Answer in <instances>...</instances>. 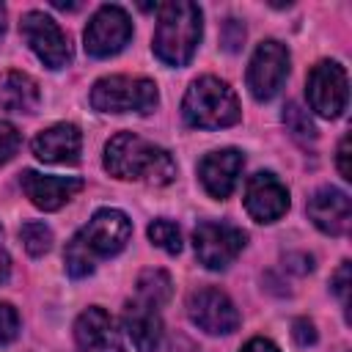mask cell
<instances>
[{
	"label": "cell",
	"mask_w": 352,
	"mask_h": 352,
	"mask_svg": "<svg viewBox=\"0 0 352 352\" xmlns=\"http://www.w3.org/2000/svg\"><path fill=\"white\" fill-rule=\"evenodd\" d=\"M19 33L28 41V47L41 58L44 66L60 69L69 63V58H72L69 38L58 28V22L52 16H47L44 11H28L19 22Z\"/></svg>",
	"instance_id": "obj_8"
},
{
	"label": "cell",
	"mask_w": 352,
	"mask_h": 352,
	"mask_svg": "<svg viewBox=\"0 0 352 352\" xmlns=\"http://www.w3.org/2000/svg\"><path fill=\"white\" fill-rule=\"evenodd\" d=\"M242 162L245 160L236 148H220V151L206 154L198 165V176H201V184L206 187V192L212 198H228L236 184V176L242 170Z\"/></svg>",
	"instance_id": "obj_16"
},
{
	"label": "cell",
	"mask_w": 352,
	"mask_h": 352,
	"mask_svg": "<svg viewBox=\"0 0 352 352\" xmlns=\"http://www.w3.org/2000/svg\"><path fill=\"white\" fill-rule=\"evenodd\" d=\"M22 190L33 201V206H38L44 212H55L82 190V179H77V176H44L36 170H25L22 173Z\"/></svg>",
	"instance_id": "obj_13"
},
{
	"label": "cell",
	"mask_w": 352,
	"mask_h": 352,
	"mask_svg": "<svg viewBox=\"0 0 352 352\" xmlns=\"http://www.w3.org/2000/svg\"><path fill=\"white\" fill-rule=\"evenodd\" d=\"M8 275H11V258H8V253L0 248V283H6Z\"/></svg>",
	"instance_id": "obj_30"
},
{
	"label": "cell",
	"mask_w": 352,
	"mask_h": 352,
	"mask_svg": "<svg viewBox=\"0 0 352 352\" xmlns=\"http://www.w3.org/2000/svg\"><path fill=\"white\" fill-rule=\"evenodd\" d=\"M132 236V223L118 209H99L85 228H80L66 245V270L72 278H85L94 272L96 258H107L124 250Z\"/></svg>",
	"instance_id": "obj_1"
},
{
	"label": "cell",
	"mask_w": 352,
	"mask_h": 352,
	"mask_svg": "<svg viewBox=\"0 0 352 352\" xmlns=\"http://www.w3.org/2000/svg\"><path fill=\"white\" fill-rule=\"evenodd\" d=\"M308 217L314 220V226L330 236H341L349 231V220H352V206H349V195L338 187H322L311 195L308 201Z\"/></svg>",
	"instance_id": "obj_14"
},
{
	"label": "cell",
	"mask_w": 352,
	"mask_h": 352,
	"mask_svg": "<svg viewBox=\"0 0 352 352\" xmlns=\"http://www.w3.org/2000/svg\"><path fill=\"white\" fill-rule=\"evenodd\" d=\"M239 352H280L270 338H250Z\"/></svg>",
	"instance_id": "obj_29"
},
{
	"label": "cell",
	"mask_w": 352,
	"mask_h": 352,
	"mask_svg": "<svg viewBox=\"0 0 352 352\" xmlns=\"http://www.w3.org/2000/svg\"><path fill=\"white\" fill-rule=\"evenodd\" d=\"M333 289H336V294L341 297V302L346 305V289H349V261H344V264L338 267V272L333 275Z\"/></svg>",
	"instance_id": "obj_27"
},
{
	"label": "cell",
	"mask_w": 352,
	"mask_h": 352,
	"mask_svg": "<svg viewBox=\"0 0 352 352\" xmlns=\"http://www.w3.org/2000/svg\"><path fill=\"white\" fill-rule=\"evenodd\" d=\"M283 121H286L289 132H292L297 140H314V138H316V126H314L311 116H308L297 102H289V104H286Z\"/></svg>",
	"instance_id": "obj_23"
},
{
	"label": "cell",
	"mask_w": 352,
	"mask_h": 352,
	"mask_svg": "<svg viewBox=\"0 0 352 352\" xmlns=\"http://www.w3.org/2000/svg\"><path fill=\"white\" fill-rule=\"evenodd\" d=\"M182 116L195 129H220L239 121V99L228 82L217 77H198L182 102Z\"/></svg>",
	"instance_id": "obj_4"
},
{
	"label": "cell",
	"mask_w": 352,
	"mask_h": 352,
	"mask_svg": "<svg viewBox=\"0 0 352 352\" xmlns=\"http://www.w3.org/2000/svg\"><path fill=\"white\" fill-rule=\"evenodd\" d=\"M148 239L157 248H162L165 253H179L182 250V231H179L176 223H170L165 217H160V220H154L148 226Z\"/></svg>",
	"instance_id": "obj_22"
},
{
	"label": "cell",
	"mask_w": 352,
	"mask_h": 352,
	"mask_svg": "<svg viewBox=\"0 0 352 352\" xmlns=\"http://www.w3.org/2000/svg\"><path fill=\"white\" fill-rule=\"evenodd\" d=\"M19 143H22V138H19L16 126L8 121H0V165H6L19 151Z\"/></svg>",
	"instance_id": "obj_24"
},
{
	"label": "cell",
	"mask_w": 352,
	"mask_h": 352,
	"mask_svg": "<svg viewBox=\"0 0 352 352\" xmlns=\"http://www.w3.org/2000/svg\"><path fill=\"white\" fill-rule=\"evenodd\" d=\"M338 170L344 179H352V168H349V135L341 138L338 143Z\"/></svg>",
	"instance_id": "obj_28"
},
{
	"label": "cell",
	"mask_w": 352,
	"mask_h": 352,
	"mask_svg": "<svg viewBox=\"0 0 352 352\" xmlns=\"http://www.w3.org/2000/svg\"><path fill=\"white\" fill-rule=\"evenodd\" d=\"M204 22L201 8L187 0L160 6V22L154 30V52L168 66H184L195 55Z\"/></svg>",
	"instance_id": "obj_3"
},
{
	"label": "cell",
	"mask_w": 352,
	"mask_h": 352,
	"mask_svg": "<svg viewBox=\"0 0 352 352\" xmlns=\"http://www.w3.org/2000/svg\"><path fill=\"white\" fill-rule=\"evenodd\" d=\"M170 292H173V283H170V275L162 272V270H143L138 275V300L160 308L170 300Z\"/></svg>",
	"instance_id": "obj_20"
},
{
	"label": "cell",
	"mask_w": 352,
	"mask_h": 352,
	"mask_svg": "<svg viewBox=\"0 0 352 352\" xmlns=\"http://www.w3.org/2000/svg\"><path fill=\"white\" fill-rule=\"evenodd\" d=\"M245 231H239L236 226L228 223H198V228L192 231V248L195 256L204 267L209 270H226L245 248Z\"/></svg>",
	"instance_id": "obj_6"
},
{
	"label": "cell",
	"mask_w": 352,
	"mask_h": 352,
	"mask_svg": "<svg viewBox=\"0 0 352 352\" xmlns=\"http://www.w3.org/2000/svg\"><path fill=\"white\" fill-rule=\"evenodd\" d=\"M80 148H82V135L74 124H55L33 138V154L41 162L72 165L80 160Z\"/></svg>",
	"instance_id": "obj_17"
},
{
	"label": "cell",
	"mask_w": 352,
	"mask_h": 352,
	"mask_svg": "<svg viewBox=\"0 0 352 352\" xmlns=\"http://www.w3.org/2000/svg\"><path fill=\"white\" fill-rule=\"evenodd\" d=\"M187 314L192 324H198L209 336H228L239 327V311L228 300L226 292L214 286H204L190 294L187 300Z\"/></svg>",
	"instance_id": "obj_10"
},
{
	"label": "cell",
	"mask_w": 352,
	"mask_h": 352,
	"mask_svg": "<svg viewBox=\"0 0 352 352\" xmlns=\"http://www.w3.org/2000/svg\"><path fill=\"white\" fill-rule=\"evenodd\" d=\"M74 338L82 352H121V333L116 330L113 316L99 305L80 314Z\"/></svg>",
	"instance_id": "obj_15"
},
{
	"label": "cell",
	"mask_w": 352,
	"mask_h": 352,
	"mask_svg": "<svg viewBox=\"0 0 352 352\" xmlns=\"http://www.w3.org/2000/svg\"><path fill=\"white\" fill-rule=\"evenodd\" d=\"M308 102L322 118H338L346 107V72L336 60H322L308 74Z\"/></svg>",
	"instance_id": "obj_11"
},
{
	"label": "cell",
	"mask_w": 352,
	"mask_h": 352,
	"mask_svg": "<svg viewBox=\"0 0 352 352\" xmlns=\"http://www.w3.org/2000/svg\"><path fill=\"white\" fill-rule=\"evenodd\" d=\"M292 336H294V341H297L300 346L316 344V330H314V322H308V319H294Z\"/></svg>",
	"instance_id": "obj_26"
},
{
	"label": "cell",
	"mask_w": 352,
	"mask_h": 352,
	"mask_svg": "<svg viewBox=\"0 0 352 352\" xmlns=\"http://www.w3.org/2000/svg\"><path fill=\"white\" fill-rule=\"evenodd\" d=\"M157 85L146 77H102L91 88V104L102 113H151L157 107Z\"/></svg>",
	"instance_id": "obj_5"
},
{
	"label": "cell",
	"mask_w": 352,
	"mask_h": 352,
	"mask_svg": "<svg viewBox=\"0 0 352 352\" xmlns=\"http://www.w3.org/2000/svg\"><path fill=\"white\" fill-rule=\"evenodd\" d=\"M132 38V19L121 6H102L85 28V52L94 58H110Z\"/></svg>",
	"instance_id": "obj_7"
},
{
	"label": "cell",
	"mask_w": 352,
	"mask_h": 352,
	"mask_svg": "<svg viewBox=\"0 0 352 352\" xmlns=\"http://www.w3.org/2000/svg\"><path fill=\"white\" fill-rule=\"evenodd\" d=\"M19 333V314L14 311V305L0 302V346L14 341Z\"/></svg>",
	"instance_id": "obj_25"
},
{
	"label": "cell",
	"mask_w": 352,
	"mask_h": 352,
	"mask_svg": "<svg viewBox=\"0 0 352 352\" xmlns=\"http://www.w3.org/2000/svg\"><path fill=\"white\" fill-rule=\"evenodd\" d=\"M41 102L38 85L25 72H3L0 74V107L11 113H33Z\"/></svg>",
	"instance_id": "obj_19"
},
{
	"label": "cell",
	"mask_w": 352,
	"mask_h": 352,
	"mask_svg": "<svg viewBox=\"0 0 352 352\" xmlns=\"http://www.w3.org/2000/svg\"><path fill=\"white\" fill-rule=\"evenodd\" d=\"M104 168L116 179L148 182L157 187L173 182V176H176L173 157L165 148H160L132 132H118L116 138H110V143L104 146Z\"/></svg>",
	"instance_id": "obj_2"
},
{
	"label": "cell",
	"mask_w": 352,
	"mask_h": 352,
	"mask_svg": "<svg viewBox=\"0 0 352 352\" xmlns=\"http://www.w3.org/2000/svg\"><path fill=\"white\" fill-rule=\"evenodd\" d=\"M245 209L256 223H272L289 209V190L275 173H256L245 184Z\"/></svg>",
	"instance_id": "obj_12"
},
{
	"label": "cell",
	"mask_w": 352,
	"mask_h": 352,
	"mask_svg": "<svg viewBox=\"0 0 352 352\" xmlns=\"http://www.w3.org/2000/svg\"><path fill=\"white\" fill-rule=\"evenodd\" d=\"M124 327H126V336L132 338V344L138 346V352H154L162 341V319H160L157 308L143 300H135L126 305Z\"/></svg>",
	"instance_id": "obj_18"
},
{
	"label": "cell",
	"mask_w": 352,
	"mask_h": 352,
	"mask_svg": "<svg viewBox=\"0 0 352 352\" xmlns=\"http://www.w3.org/2000/svg\"><path fill=\"white\" fill-rule=\"evenodd\" d=\"M289 74V50L280 41H261L248 66V88L258 102L272 99Z\"/></svg>",
	"instance_id": "obj_9"
},
{
	"label": "cell",
	"mask_w": 352,
	"mask_h": 352,
	"mask_svg": "<svg viewBox=\"0 0 352 352\" xmlns=\"http://www.w3.org/2000/svg\"><path fill=\"white\" fill-rule=\"evenodd\" d=\"M3 30H6V8L0 6V36H3Z\"/></svg>",
	"instance_id": "obj_31"
},
{
	"label": "cell",
	"mask_w": 352,
	"mask_h": 352,
	"mask_svg": "<svg viewBox=\"0 0 352 352\" xmlns=\"http://www.w3.org/2000/svg\"><path fill=\"white\" fill-rule=\"evenodd\" d=\"M19 239H22V245H25V250L30 256H44L52 248V231H50V226L38 223V220H28L19 228Z\"/></svg>",
	"instance_id": "obj_21"
}]
</instances>
